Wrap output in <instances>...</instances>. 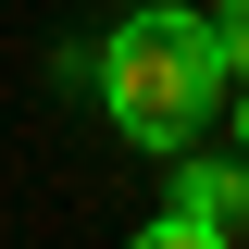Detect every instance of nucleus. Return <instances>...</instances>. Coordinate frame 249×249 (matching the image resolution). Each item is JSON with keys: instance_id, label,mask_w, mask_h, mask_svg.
I'll use <instances>...</instances> for the list:
<instances>
[{"instance_id": "1", "label": "nucleus", "mask_w": 249, "mask_h": 249, "mask_svg": "<svg viewBox=\"0 0 249 249\" xmlns=\"http://www.w3.org/2000/svg\"><path fill=\"white\" fill-rule=\"evenodd\" d=\"M88 88H100V112H112L137 150H187V137L212 124V100L237 88V62H224L212 13L150 0V13H124V25L88 50Z\"/></svg>"}, {"instance_id": "2", "label": "nucleus", "mask_w": 249, "mask_h": 249, "mask_svg": "<svg viewBox=\"0 0 249 249\" xmlns=\"http://www.w3.org/2000/svg\"><path fill=\"white\" fill-rule=\"evenodd\" d=\"M249 237V162H187L175 150V199L150 212V249H224Z\"/></svg>"}, {"instance_id": "3", "label": "nucleus", "mask_w": 249, "mask_h": 249, "mask_svg": "<svg viewBox=\"0 0 249 249\" xmlns=\"http://www.w3.org/2000/svg\"><path fill=\"white\" fill-rule=\"evenodd\" d=\"M212 37H224V62L249 75V0H224V13H212Z\"/></svg>"}, {"instance_id": "4", "label": "nucleus", "mask_w": 249, "mask_h": 249, "mask_svg": "<svg viewBox=\"0 0 249 249\" xmlns=\"http://www.w3.org/2000/svg\"><path fill=\"white\" fill-rule=\"evenodd\" d=\"M237 88H249V75H237ZM237 137H249V100H237Z\"/></svg>"}]
</instances>
